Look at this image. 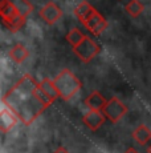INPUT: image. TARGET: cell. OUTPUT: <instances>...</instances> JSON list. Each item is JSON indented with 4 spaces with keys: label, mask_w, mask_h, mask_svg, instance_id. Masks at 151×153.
I'll return each instance as SVG.
<instances>
[{
    "label": "cell",
    "mask_w": 151,
    "mask_h": 153,
    "mask_svg": "<svg viewBox=\"0 0 151 153\" xmlns=\"http://www.w3.org/2000/svg\"><path fill=\"white\" fill-rule=\"evenodd\" d=\"M0 15H1L3 22H7V20H11L13 17H16L17 15H20L16 11V8L11 4L10 0H1L0 3Z\"/></svg>",
    "instance_id": "13"
},
{
    "label": "cell",
    "mask_w": 151,
    "mask_h": 153,
    "mask_svg": "<svg viewBox=\"0 0 151 153\" xmlns=\"http://www.w3.org/2000/svg\"><path fill=\"white\" fill-rule=\"evenodd\" d=\"M105 117H106L105 113H101V111L90 109L84 114L82 123L88 126L90 131H97V129H100L103 123H105Z\"/></svg>",
    "instance_id": "7"
},
{
    "label": "cell",
    "mask_w": 151,
    "mask_h": 153,
    "mask_svg": "<svg viewBox=\"0 0 151 153\" xmlns=\"http://www.w3.org/2000/svg\"><path fill=\"white\" fill-rule=\"evenodd\" d=\"M10 1H11V4L16 8L17 12L24 17H27L28 15L32 13V11H33V5H32L28 0H10Z\"/></svg>",
    "instance_id": "15"
},
{
    "label": "cell",
    "mask_w": 151,
    "mask_h": 153,
    "mask_svg": "<svg viewBox=\"0 0 151 153\" xmlns=\"http://www.w3.org/2000/svg\"><path fill=\"white\" fill-rule=\"evenodd\" d=\"M8 56L11 57V60H13L16 64H21L27 60V57L29 56V51L25 48L23 44H16L15 47L10 49Z\"/></svg>",
    "instance_id": "11"
},
{
    "label": "cell",
    "mask_w": 151,
    "mask_h": 153,
    "mask_svg": "<svg viewBox=\"0 0 151 153\" xmlns=\"http://www.w3.org/2000/svg\"><path fill=\"white\" fill-rule=\"evenodd\" d=\"M25 19H27V17L21 16V15H17V16H16V17H13V19L7 20V22H3V24H4L8 29H10L11 32H17L20 28L24 27V24H25Z\"/></svg>",
    "instance_id": "18"
},
{
    "label": "cell",
    "mask_w": 151,
    "mask_h": 153,
    "mask_svg": "<svg viewBox=\"0 0 151 153\" xmlns=\"http://www.w3.org/2000/svg\"><path fill=\"white\" fill-rule=\"evenodd\" d=\"M133 139L141 145H146L151 140V129L146 125H139L133 132Z\"/></svg>",
    "instance_id": "12"
},
{
    "label": "cell",
    "mask_w": 151,
    "mask_h": 153,
    "mask_svg": "<svg viewBox=\"0 0 151 153\" xmlns=\"http://www.w3.org/2000/svg\"><path fill=\"white\" fill-rule=\"evenodd\" d=\"M3 104L10 108L24 125H31L43 114L53 100L43 91L31 75H24L3 96Z\"/></svg>",
    "instance_id": "1"
},
{
    "label": "cell",
    "mask_w": 151,
    "mask_h": 153,
    "mask_svg": "<svg viewBox=\"0 0 151 153\" xmlns=\"http://www.w3.org/2000/svg\"><path fill=\"white\" fill-rule=\"evenodd\" d=\"M53 81L62 100H70L81 89V81L70 69H62L53 79Z\"/></svg>",
    "instance_id": "2"
},
{
    "label": "cell",
    "mask_w": 151,
    "mask_h": 153,
    "mask_svg": "<svg viewBox=\"0 0 151 153\" xmlns=\"http://www.w3.org/2000/svg\"><path fill=\"white\" fill-rule=\"evenodd\" d=\"M73 52L82 63H90L93 59L101 52V48L93 39L85 36L82 42L73 48Z\"/></svg>",
    "instance_id": "3"
},
{
    "label": "cell",
    "mask_w": 151,
    "mask_h": 153,
    "mask_svg": "<svg viewBox=\"0 0 151 153\" xmlns=\"http://www.w3.org/2000/svg\"><path fill=\"white\" fill-rule=\"evenodd\" d=\"M125 10H126V12L131 17H138L143 13L144 5L142 4L139 0H130V1L125 5Z\"/></svg>",
    "instance_id": "16"
},
{
    "label": "cell",
    "mask_w": 151,
    "mask_h": 153,
    "mask_svg": "<svg viewBox=\"0 0 151 153\" xmlns=\"http://www.w3.org/2000/svg\"><path fill=\"white\" fill-rule=\"evenodd\" d=\"M107 101L105 100L102 95L97 91L92 92L88 97L85 99V105L89 109H94V111H103V108L106 107Z\"/></svg>",
    "instance_id": "10"
},
{
    "label": "cell",
    "mask_w": 151,
    "mask_h": 153,
    "mask_svg": "<svg viewBox=\"0 0 151 153\" xmlns=\"http://www.w3.org/2000/svg\"><path fill=\"white\" fill-rule=\"evenodd\" d=\"M40 87L43 88V91L46 93V95L49 96L53 101H56L57 99L60 97V92L59 89H57L56 84H54L53 80H51V79H44V80L40 83Z\"/></svg>",
    "instance_id": "14"
},
{
    "label": "cell",
    "mask_w": 151,
    "mask_h": 153,
    "mask_svg": "<svg viewBox=\"0 0 151 153\" xmlns=\"http://www.w3.org/2000/svg\"><path fill=\"white\" fill-rule=\"evenodd\" d=\"M17 121H19V117L13 113L10 108H7L3 104V109H1V114H0V123H1V132H8L13 128Z\"/></svg>",
    "instance_id": "8"
},
{
    "label": "cell",
    "mask_w": 151,
    "mask_h": 153,
    "mask_svg": "<svg viewBox=\"0 0 151 153\" xmlns=\"http://www.w3.org/2000/svg\"><path fill=\"white\" fill-rule=\"evenodd\" d=\"M95 12H97V10L93 7L90 3L85 1V0H84V1H81V3H78L77 7L74 8V15L77 16V19L80 20L82 24L85 22H88V20L90 19V17Z\"/></svg>",
    "instance_id": "9"
},
{
    "label": "cell",
    "mask_w": 151,
    "mask_h": 153,
    "mask_svg": "<svg viewBox=\"0 0 151 153\" xmlns=\"http://www.w3.org/2000/svg\"><path fill=\"white\" fill-rule=\"evenodd\" d=\"M147 153H151V145L149 146V149H147Z\"/></svg>",
    "instance_id": "21"
},
{
    "label": "cell",
    "mask_w": 151,
    "mask_h": 153,
    "mask_svg": "<svg viewBox=\"0 0 151 153\" xmlns=\"http://www.w3.org/2000/svg\"><path fill=\"white\" fill-rule=\"evenodd\" d=\"M84 25H85V28L88 29L92 35H94V36H100V35L103 33V31H106L107 22L105 20V17L97 11V12L93 15L88 22L84 23Z\"/></svg>",
    "instance_id": "6"
},
{
    "label": "cell",
    "mask_w": 151,
    "mask_h": 153,
    "mask_svg": "<svg viewBox=\"0 0 151 153\" xmlns=\"http://www.w3.org/2000/svg\"><path fill=\"white\" fill-rule=\"evenodd\" d=\"M39 15L48 25H53L61 19V16H62V11H61V8L56 4V3L48 1L44 7H41Z\"/></svg>",
    "instance_id": "5"
},
{
    "label": "cell",
    "mask_w": 151,
    "mask_h": 153,
    "mask_svg": "<svg viewBox=\"0 0 151 153\" xmlns=\"http://www.w3.org/2000/svg\"><path fill=\"white\" fill-rule=\"evenodd\" d=\"M125 153H138V152H136L134 148H129V149H127V151L125 152Z\"/></svg>",
    "instance_id": "20"
},
{
    "label": "cell",
    "mask_w": 151,
    "mask_h": 153,
    "mask_svg": "<svg viewBox=\"0 0 151 153\" xmlns=\"http://www.w3.org/2000/svg\"><path fill=\"white\" fill-rule=\"evenodd\" d=\"M53 153H69V152H68V149H66V148H64V146H60V148H57Z\"/></svg>",
    "instance_id": "19"
},
{
    "label": "cell",
    "mask_w": 151,
    "mask_h": 153,
    "mask_svg": "<svg viewBox=\"0 0 151 153\" xmlns=\"http://www.w3.org/2000/svg\"><path fill=\"white\" fill-rule=\"evenodd\" d=\"M84 37H85V35H84L78 28H72L70 31L66 33L65 39H66V42L72 45V48H74V47H77L78 44L82 42Z\"/></svg>",
    "instance_id": "17"
},
{
    "label": "cell",
    "mask_w": 151,
    "mask_h": 153,
    "mask_svg": "<svg viewBox=\"0 0 151 153\" xmlns=\"http://www.w3.org/2000/svg\"><path fill=\"white\" fill-rule=\"evenodd\" d=\"M103 113L106 119H109L113 124H115L121 119H123V116L127 113V107L118 97H111L107 101L106 107L103 108Z\"/></svg>",
    "instance_id": "4"
}]
</instances>
